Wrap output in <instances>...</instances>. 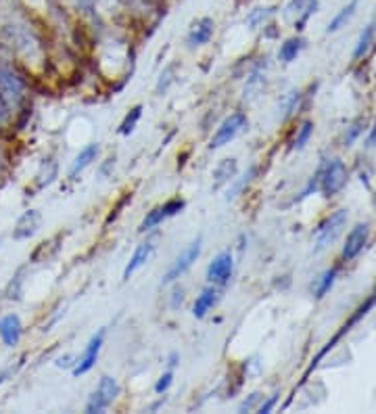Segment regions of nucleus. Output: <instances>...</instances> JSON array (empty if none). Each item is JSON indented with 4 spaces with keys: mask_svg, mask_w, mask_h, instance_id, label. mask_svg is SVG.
<instances>
[{
    "mask_svg": "<svg viewBox=\"0 0 376 414\" xmlns=\"http://www.w3.org/2000/svg\"><path fill=\"white\" fill-rule=\"evenodd\" d=\"M155 252H157V237H149L147 241H142V243L134 249V254L130 257L127 266L124 268V281H130L142 266H147V264L153 259Z\"/></svg>",
    "mask_w": 376,
    "mask_h": 414,
    "instance_id": "9",
    "label": "nucleus"
},
{
    "mask_svg": "<svg viewBox=\"0 0 376 414\" xmlns=\"http://www.w3.org/2000/svg\"><path fill=\"white\" fill-rule=\"evenodd\" d=\"M214 30H216V24L214 19L209 17H201L192 24V28L188 30L187 44L190 48H197V46H203L207 44L212 38H214Z\"/></svg>",
    "mask_w": 376,
    "mask_h": 414,
    "instance_id": "13",
    "label": "nucleus"
},
{
    "mask_svg": "<svg viewBox=\"0 0 376 414\" xmlns=\"http://www.w3.org/2000/svg\"><path fill=\"white\" fill-rule=\"evenodd\" d=\"M313 134V124L312 122H303L301 128L297 130V138H295V149H303L308 143H310V138H312Z\"/></svg>",
    "mask_w": 376,
    "mask_h": 414,
    "instance_id": "24",
    "label": "nucleus"
},
{
    "mask_svg": "<svg viewBox=\"0 0 376 414\" xmlns=\"http://www.w3.org/2000/svg\"><path fill=\"white\" fill-rule=\"evenodd\" d=\"M335 279H337V268H330V270H326L320 279H318V283H315V297L318 299H322L333 285H335Z\"/></svg>",
    "mask_w": 376,
    "mask_h": 414,
    "instance_id": "20",
    "label": "nucleus"
},
{
    "mask_svg": "<svg viewBox=\"0 0 376 414\" xmlns=\"http://www.w3.org/2000/svg\"><path fill=\"white\" fill-rule=\"evenodd\" d=\"M347 185V167L341 160L328 161V165H322L320 174V191L326 197H333L341 192Z\"/></svg>",
    "mask_w": 376,
    "mask_h": 414,
    "instance_id": "6",
    "label": "nucleus"
},
{
    "mask_svg": "<svg viewBox=\"0 0 376 414\" xmlns=\"http://www.w3.org/2000/svg\"><path fill=\"white\" fill-rule=\"evenodd\" d=\"M42 226V214L38 209H28L24 212V216L17 220L15 228H13V239L15 241H26L31 239Z\"/></svg>",
    "mask_w": 376,
    "mask_h": 414,
    "instance_id": "12",
    "label": "nucleus"
},
{
    "mask_svg": "<svg viewBox=\"0 0 376 414\" xmlns=\"http://www.w3.org/2000/svg\"><path fill=\"white\" fill-rule=\"evenodd\" d=\"M24 335V324L17 314H6L0 319V339L6 348H15Z\"/></svg>",
    "mask_w": 376,
    "mask_h": 414,
    "instance_id": "14",
    "label": "nucleus"
},
{
    "mask_svg": "<svg viewBox=\"0 0 376 414\" xmlns=\"http://www.w3.org/2000/svg\"><path fill=\"white\" fill-rule=\"evenodd\" d=\"M276 402H278V395L274 393V395H270V398H268L266 402H261V404L257 406V413H259V414H268L270 410H272V408H274V404H276Z\"/></svg>",
    "mask_w": 376,
    "mask_h": 414,
    "instance_id": "29",
    "label": "nucleus"
},
{
    "mask_svg": "<svg viewBox=\"0 0 376 414\" xmlns=\"http://www.w3.org/2000/svg\"><path fill=\"white\" fill-rule=\"evenodd\" d=\"M98 145L96 143H93V145H86L78 155H75V160H73V163H71V167H69V178L71 180H75L88 165H93V161L98 157Z\"/></svg>",
    "mask_w": 376,
    "mask_h": 414,
    "instance_id": "16",
    "label": "nucleus"
},
{
    "mask_svg": "<svg viewBox=\"0 0 376 414\" xmlns=\"http://www.w3.org/2000/svg\"><path fill=\"white\" fill-rule=\"evenodd\" d=\"M0 95L11 105H19L26 96V82L4 61H0Z\"/></svg>",
    "mask_w": 376,
    "mask_h": 414,
    "instance_id": "5",
    "label": "nucleus"
},
{
    "mask_svg": "<svg viewBox=\"0 0 376 414\" xmlns=\"http://www.w3.org/2000/svg\"><path fill=\"white\" fill-rule=\"evenodd\" d=\"M375 28H376V24H375Z\"/></svg>",
    "mask_w": 376,
    "mask_h": 414,
    "instance_id": "36",
    "label": "nucleus"
},
{
    "mask_svg": "<svg viewBox=\"0 0 376 414\" xmlns=\"http://www.w3.org/2000/svg\"><path fill=\"white\" fill-rule=\"evenodd\" d=\"M249 126V120H247V115L243 113V111H234V113H230L221 124L218 126V130L214 132V136H212V140H209V149H221V147H226V145H230L245 128Z\"/></svg>",
    "mask_w": 376,
    "mask_h": 414,
    "instance_id": "3",
    "label": "nucleus"
},
{
    "mask_svg": "<svg viewBox=\"0 0 376 414\" xmlns=\"http://www.w3.org/2000/svg\"><path fill=\"white\" fill-rule=\"evenodd\" d=\"M357 2H360V0H351L347 6H343V9H341V13H339V15H337V17L328 24V30H326V32L333 33V32H337V30H341L345 24L353 17V13H355V9H357Z\"/></svg>",
    "mask_w": 376,
    "mask_h": 414,
    "instance_id": "19",
    "label": "nucleus"
},
{
    "mask_svg": "<svg viewBox=\"0 0 376 414\" xmlns=\"http://www.w3.org/2000/svg\"><path fill=\"white\" fill-rule=\"evenodd\" d=\"M236 174H239V161L234 157L219 161L214 170V189H219V187L232 182L236 178Z\"/></svg>",
    "mask_w": 376,
    "mask_h": 414,
    "instance_id": "17",
    "label": "nucleus"
},
{
    "mask_svg": "<svg viewBox=\"0 0 376 414\" xmlns=\"http://www.w3.org/2000/svg\"><path fill=\"white\" fill-rule=\"evenodd\" d=\"M345 224H347V212L345 209L330 214L324 222L320 224L318 230H315V252H324L330 243H335L339 239V234L343 232Z\"/></svg>",
    "mask_w": 376,
    "mask_h": 414,
    "instance_id": "4",
    "label": "nucleus"
},
{
    "mask_svg": "<svg viewBox=\"0 0 376 414\" xmlns=\"http://www.w3.org/2000/svg\"><path fill=\"white\" fill-rule=\"evenodd\" d=\"M6 377H9V373H0V385L6 381Z\"/></svg>",
    "mask_w": 376,
    "mask_h": 414,
    "instance_id": "35",
    "label": "nucleus"
},
{
    "mask_svg": "<svg viewBox=\"0 0 376 414\" xmlns=\"http://www.w3.org/2000/svg\"><path fill=\"white\" fill-rule=\"evenodd\" d=\"M368 234H370V226H368V224H355V226L349 230L343 247L345 262H351V259H355L357 255L362 254V249H364L366 243H368Z\"/></svg>",
    "mask_w": 376,
    "mask_h": 414,
    "instance_id": "11",
    "label": "nucleus"
},
{
    "mask_svg": "<svg viewBox=\"0 0 376 414\" xmlns=\"http://www.w3.org/2000/svg\"><path fill=\"white\" fill-rule=\"evenodd\" d=\"M9 118V107H6V100L4 96L0 95V122H4Z\"/></svg>",
    "mask_w": 376,
    "mask_h": 414,
    "instance_id": "32",
    "label": "nucleus"
},
{
    "mask_svg": "<svg viewBox=\"0 0 376 414\" xmlns=\"http://www.w3.org/2000/svg\"><path fill=\"white\" fill-rule=\"evenodd\" d=\"M201 249H203V237H197L192 243H188L187 249L174 259V264L169 266V270L163 274V279H161V287H167V285L176 283L180 276H184L188 270L192 268V264L199 259Z\"/></svg>",
    "mask_w": 376,
    "mask_h": 414,
    "instance_id": "1",
    "label": "nucleus"
},
{
    "mask_svg": "<svg viewBox=\"0 0 376 414\" xmlns=\"http://www.w3.org/2000/svg\"><path fill=\"white\" fill-rule=\"evenodd\" d=\"M368 147L376 149V120H375V126H372V130H370V136H368Z\"/></svg>",
    "mask_w": 376,
    "mask_h": 414,
    "instance_id": "33",
    "label": "nucleus"
},
{
    "mask_svg": "<svg viewBox=\"0 0 376 414\" xmlns=\"http://www.w3.org/2000/svg\"><path fill=\"white\" fill-rule=\"evenodd\" d=\"M176 364H178V353H172V356H169V360H167V366H169V368H174Z\"/></svg>",
    "mask_w": 376,
    "mask_h": 414,
    "instance_id": "34",
    "label": "nucleus"
},
{
    "mask_svg": "<svg viewBox=\"0 0 376 414\" xmlns=\"http://www.w3.org/2000/svg\"><path fill=\"white\" fill-rule=\"evenodd\" d=\"M120 395V383L115 381L113 377L105 375L100 377V381L96 385L88 402H86V413L96 414V413H105Z\"/></svg>",
    "mask_w": 376,
    "mask_h": 414,
    "instance_id": "2",
    "label": "nucleus"
},
{
    "mask_svg": "<svg viewBox=\"0 0 376 414\" xmlns=\"http://www.w3.org/2000/svg\"><path fill=\"white\" fill-rule=\"evenodd\" d=\"M301 48H303V40L301 38H288V40L282 42L281 51H278V59L284 61V63H293L299 57Z\"/></svg>",
    "mask_w": 376,
    "mask_h": 414,
    "instance_id": "18",
    "label": "nucleus"
},
{
    "mask_svg": "<svg viewBox=\"0 0 376 414\" xmlns=\"http://www.w3.org/2000/svg\"><path fill=\"white\" fill-rule=\"evenodd\" d=\"M105 335H107V328H98L93 337H90V341L86 343L82 356H78V362L73 366V375L75 377H82V375H86V373L93 371L96 360H98V356H100V350L105 346Z\"/></svg>",
    "mask_w": 376,
    "mask_h": 414,
    "instance_id": "7",
    "label": "nucleus"
},
{
    "mask_svg": "<svg viewBox=\"0 0 376 414\" xmlns=\"http://www.w3.org/2000/svg\"><path fill=\"white\" fill-rule=\"evenodd\" d=\"M253 176H255V167H251L249 172H247V174L243 176V180H239V182H234V180H232V182H234V187H232V189H228V195H226V199H228V201H230V199H234V197H236L239 192L245 189V185H249V180L253 178Z\"/></svg>",
    "mask_w": 376,
    "mask_h": 414,
    "instance_id": "26",
    "label": "nucleus"
},
{
    "mask_svg": "<svg viewBox=\"0 0 376 414\" xmlns=\"http://www.w3.org/2000/svg\"><path fill=\"white\" fill-rule=\"evenodd\" d=\"M172 383H174V368H167V371L159 377V381L155 383V391L159 395L165 393V391L172 387Z\"/></svg>",
    "mask_w": 376,
    "mask_h": 414,
    "instance_id": "28",
    "label": "nucleus"
},
{
    "mask_svg": "<svg viewBox=\"0 0 376 414\" xmlns=\"http://www.w3.org/2000/svg\"><path fill=\"white\" fill-rule=\"evenodd\" d=\"M75 362H78V358H75V356H71V353H67V356H61V358L57 360V366H59V368H69V366L73 368V366H75Z\"/></svg>",
    "mask_w": 376,
    "mask_h": 414,
    "instance_id": "31",
    "label": "nucleus"
},
{
    "mask_svg": "<svg viewBox=\"0 0 376 414\" xmlns=\"http://www.w3.org/2000/svg\"><path fill=\"white\" fill-rule=\"evenodd\" d=\"M182 304H184V287H176L174 289V295H172V308L178 310Z\"/></svg>",
    "mask_w": 376,
    "mask_h": 414,
    "instance_id": "30",
    "label": "nucleus"
},
{
    "mask_svg": "<svg viewBox=\"0 0 376 414\" xmlns=\"http://www.w3.org/2000/svg\"><path fill=\"white\" fill-rule=\"evenodd\" d=\"M174 71H176V65H169V67H165L163 71H161V76H159V82H157V95H161V93H165L167 88H169V84L174 82Z\"/></svg>",
    "mask_w": 376,
    "mask_h": 414,
    "instance_id": "25",
    "label": "nucleus"
},
{
    "mask_svg": "<svg viewBox=\"0 0 376 414\" xmlns=\"http://www.w3.org/2000/svg\"><path fill=\"white\" fill-rule=\"evenodd\" d=\"M270 13H272L270 9H261V6H259V9H253L249 15H247L245 24L249 26L251 30H257V28H259V26L268 19V15H270Z\"/></svg>",
    "mask_w": 376,
    "mask_h": 414,
    "instance_id": "23",
    "label": "nucleus"
},
{
    "mask_svg": "<svg viewBox=\"0 0 376 414\" xmlns=\"http://www.w3.org/2000/svg\"><path fill=\"white\" fill-rule=\"evenodd\" d=\"M182 209H184V201H182V199H172V201H167V203L159 205V207L151 209V212L145 216V220L140 222V232H149V230H153V228H157V226L163 222V220H167V218H172V216L180 214Z\"/></svg>",
    "mask_w": 376,
    "mask_h": 414,
    "instance_id": "10",
    "label": "nucleus"
},
{
    "mask_svg": "<svg viewBox=\"0 0 376 414\" xmlns=\"http://www.w3.org/2000/svg\"><path fill=\"white\" fill-rule=\"evenodd\" d=\"M261 393L259 391H255V393H251L249 398H245L241 404H239V413H251V410H257V404L261 402Z\"/></svg>",
    "mask_w": 376,
    "mask_h": 414,
    "instance_id": "27",
    "label": "nucleus"
},
{
    "mask_svg": "<svg viewBox=\"0 0 376 414\" xmlns=\"http://www.w3.org/2000/svg\"><path fill=\"white\" fill-rule=\"evenodd\" d=\"M375 26H368L362 36H360V40H357V46H355V51H353V59H362L366 53H368V48H370V44H372V36H375Z\"/></svg>",
    "mask_w": 376,
    "mask_h": 414,
    "instance_id": "22",
    "label": "nucleus"
},
{
    "mask_svg": "<svg viewBox=\"0 0 376 414\" xmlns=\"http://www.w3.org/2000/svg\"><path fill=\"white\" fill-rule=\"evenodd\" d=\"M232 272H234V257L230 252H221L207 266V281L209 285L224 287L232 279Z\"/></svg>",
    "mask_w": 376,
    "mask_h": 414,
    "instance_id": "8",
    "label": "nucleus"
},
{
    "mask_svg": "<svg viewBox=\"0 0 376 414\" xmlns=\"http://www.w3.org/2000/svg\"><path fill=\"white\" fill-rule=\"evenodd\" d=\"M218 301H219V289L216 287V285L205 287L199 295H197V299H194V304H192V316H194V319H205L207 312H212V310L218 306Z\"/></svg>",
    "mask_w": 376,
    "mask_h": 414,
    "instance_id": "15",
    "label": "nucleus"
},
{
    "mask_svg": "<svg viewBox=\"0 0 376 414\" xmlns=\"http://www.w3.org/2000/svg\"><path fill=\"white\" fill-rule=\"evenodd\" d=\"M140 118H142V105H136V107H132V109L127 111V115L124 118L122 126H120V134H124V136L132 134Z\"/></svg>",
    "mask_w": 376,
    "mask_h": 414,
    "instance_id": "21",
    "label": "nucleus"
}]
</instances>
